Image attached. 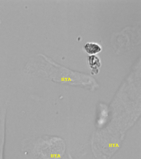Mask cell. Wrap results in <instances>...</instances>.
<instances>
[{"label":"cell","mask_w":141,"mask_h":159,"mask_svg":"<svg viewBox=\"0 0 141 159\" xmlns=\"http://www.w3.org/2000/svg\"><path fill=\"white\" fill-rule=\"evenodd\" d=\"M85 50L89 54H95L99 52L101 48L100 46L96 43H87L85 46Z\"/></svg>","instance_id":"obj_1"}]
</instances>
